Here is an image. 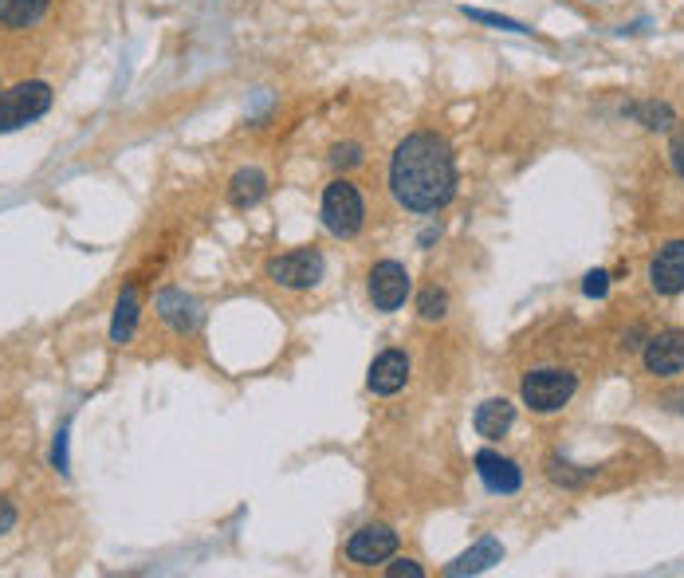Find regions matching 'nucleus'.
<instances>
[{"mask_svg": "<svg viewBox=\"0 0 684 578\" xmlns=\"http://www.w3.org/2000/svg\"><path fill=\"white\" fill-rule=\"evenodd\" d=\"M138 327V287L130 284L127 292L119 295V303H115V319H110V342H130V335H134Z\"/></svg>", "mask_w": 684, "mask_h": 578, "instance_id": "nucleus-17", "label": "nucleus"}, {"mask_svg": "<svg viewBox=\"0 0 684 578\" xmlns=\"http://www.w3.org/2000/svg\"><path fill=\"white\" fill-rule=\"evenodd\" d=\"M390 193L405 212H437L456 197V157L437 130H413L390 157Z\"/></svg>", "mask_w": 684, "mask_h": 578, "instance_id": "nucleus-1", "label": "nucleus"}, {"mask_svg": "<svg viewBox=\"0 0 684 578\" xmlns=\"http://www.w3.org/2000/svg\"><path fill=\"white\" fill-rule=\"evenodd\" d=\"M476 433L488 440H500L503 433L515 425V405L508 397H488L484 405H476V417H473Z\"/></svg>", "mask_w": 684, "mask_h": 578, "instance_id": "nucleus-14", "label": "nucleus"}, {"mask_svg": "<svg viewBox=\"0 0 684 578\" xmlns=\"http://www.w3.org/2000/svg\"><path fill=\"white\" fill-rule=\"evenodd\" d=\"M323 272H327V260L319 248H295V252L268 260V280L287 292H311L323 280Z\"/></svg>", "mask_w": 684, "mask_h": 578, "instance_id": "nucleus-5", "label": "nucleus"}, {"mask_svg": "<svg viewBox=\"0 0 684 578\" xmlns=\"http://www.w3.org/2000/svg\"><path fill=\"white\" fill-rule=\"evenodd\" d=\"M12 527H17V508H12V500L0 495V535L12 532Z\"/></svg>", "mask_w": 684, "mask_h": 578, "instance_id": "nucleus-27", "label": "nucleus"}, {"mask_svg": "<svg viewBox=\"0 0 684 578\" xmlns=\"http://www.w3.org/2000/svg\"><path fill=\"white\" fill-rule=\"evenodd\" d=\"M503 559V543L492 539V535H484L480 543H476L473 550H465L456 563H448L445 575L448 578H460V575H484V570H492L496 563Z\"/></svg>", "mask_w": 684, "mask_h": 578, "instance_id": "nucleus-13", "label": "nucleus"}, {"mask_svg": "<svg viewBox=\"0 0 684 578\" xmlns=\"http://www.w3.org/2000/svg\"><path fill=\"white\" fill-rule=\"evenodd\" d=\"M47 9H52V0H0V28L24 32V28L40 24Z\"/></svg>", "mask_w": 684, "mask_h": 578, "instance_id": "nucleus-15", "label": "nucleus"}, {"mask_svg": "<svg viewBox=\"0 0 684 578\" xmlns=\"http://www.w3.org/2000/svg\"><path fill=\"white\" fill-rule=\"evenodd\" d=\"M393 550H398V532L390 523H366L350 535L347 543V559L355 567H378V563H390Z\"/></svg>", "mask_w": 684, "mask_h": 578, "instance_id": "nucleus-7", "label": "nucleus"}, {"mask_svg": "<svg viewBox=\"0 0 684 578\" xmlns=\"http://www.w3.org/2000/svg\"><path fill=\"white\" fill-rule=\"evenodd\" d=\"M547 477L555 480V484H563V488H578V484H586V480H590V468H586V472H575V465H566V460L551 457L547 460Z\"/></svg>", "mask_w": 684, "mask_h": 578, "instance_id": "nucleus-21", "label": "nucleus"}, {"mask_svg": "<svg viewBox=\"0 0 684 578\" xmlns=\"http://www.w3.org/2000/svg\"><path fill=\"white\" fill-rule=\"evenodd\" d=\"M476 477L484 480V488H488V492L511 495V492H520V484H523V468L515 465V460H511V457H503V452H496V449H480V452H476Z\"/></svg>", "mask_w": 684, "mask_h": 578, "instance_id": "nucleus-8", "label": "nucleus"}, {"mask_svg": "<svg viewBox=\"0 0 684 578\" xmlns=\"http://www.w3.org/2000/svg\"><path fill=\"white\" fill-rule=\"evenodd\" d=\"M583 292L590 295V299H602V295L610 292V275H606V272H590L583 280Z\"/></svg>", "mask_w": 684, "mask_h": 578, "instance_id": "nucleus-23", "label": "nucleus"}, {"mask_svg": "<svg viewBox=\"0 0 684 578\" xmlns=\"http://www.w3.org/2000/svg\"><path fill=\"white\" fill-rule=\"evenodd\" d=\"M417 312H421V319H425V323L445 319V312H448V295L441 292V287H425V292H421V299H417Z\"/></svg>", "mask_w": 684, "mask_h": 578, "instance_id": "nucleus-20", "label": "nucleus"}, {"mask_svg": "<svg viewBox=\"0 0 684 578\" xmlns=\"http://www.w3.org/2000/svg\"><path fill=\"white\" fill-rule=\"evenodd\" d=\"M645 370L658 378H673L684 370V330H661L645 342Z\"/></svg>", "mask_w": 684, "mask_h": 578, "instance_id": "nucleus-10", "label": "nucleus"}, {"mask_svg": "<svg viewBox=\"0 0 684 578\" xmlns=\"http://www.w3.org/2000/svg\"><path fill=\"white\" fill-rule=\"evenodd\" d=\"M630 114L645 130H669L676 122L673 119V107H669V102H638V107H630Z\"/></svg>", "mask_w": 684, "mask_h": 578, "instance_id": "nucleus-18", "label": "nucleus"}, {"mask_svg": "<svg viewBox=\"0 0 684 578\" xmlns=\"http://www.w3.org/2000/svg\"><path fill=\"white\" fill-rule=\"evenodd\" d=\"M323 225H327L330 237L338 240H350L362 232L366 225V201H362V193H358V185L350 182L347 174L335 177V182L323 189Z\"/></svg>", "mask_w": 684, "mask_h": 578, "instance_id": "nucleus-2", "label": "nucleus"}, {"mask_svg": "<svg viewBox=\"0 0 684 578\" xmlns=\"http://www.w3.org/2000/svg\"><path fill=\"white\" fill-rule=\"evenodd\" d=\"M468 20H480V24H492L500 28V32H531V28H523L520 20H508V17H496V12H484V9H465Z\"/></svg>", "mask_w": 684, "mask_h": 578, "instance_id": "nucleus-22", "label": "nucleus"}, {"mask_svg": "<svg viewBox=\"0 0 684 578\" xmlns=\"http://www.w3.org/2000/svg\"><path fill=\"white\" fill-rule=\"evenodd\" d=\"M649 284L658 295H681L684 292V240H669L653 264H649Z\"/></svg>", "mask_w": 684, "mask_h": 578, "instance_id": "nucleus-11", "label": "nucleus"}, {"mask_svg": "<svg viewBox=\"0 0 684 578\" xmlns=\"http://www.w3.org/2000/svg\"><path fill=\"white\" fill-rule=\"evenodd\" d=\"M578 390V378L571 370H558V367H543V370H531L523 378L520 394L523 402L531 405L535 413H558Z\"/></svg>", "mask_w": 684, "mask_h": 578, "instance_id": "nucleus-4", "label": "nucleus"}, {"mask_svg": "<svg viewBox=\"0 0 684 578\" xmlns=\"http://www.w3.org/2000/svg\"><path fill=\"white\" fill-rule=\"evenodd\" d=\"M264 193H268V177L260 174V170H240V174L228 182V201H232V209H252V205H260Z\"/></svg>", "mask_w": 684, "mask_h": 578, "instance_id": "nucleus-16", "label": "nucleus"}, {"mask_svg": "<svg viewBox=\"0 0 684 578\" xmlns=\"http://www.w3.org/2000/svg\"><path fill=\"white\" fill-rule=\"evenodd\" d=\"M154 307H158V315H162L165 327H174L177 335H189V330L202 323V307H197V299L185 295L182 287H162Z\"/></svg>", "mask_w": 684, "mask_h": 578, "instance_id": "nucleus-12", "label": "nucleus"}, {"mask_svg": "<svg viewBox=\"0 0 684 578\" xmlns=\"http://www.w3.org/2000/svg\"><path fill=\"white\" fill-rule=\"evenodd\" d=\"M410 272L405 264L398 260H378L370 268V280H366V292H370V303H374V312H398L405 299H410Z\"/></svg>", "mask_w": 684, "mask_h": 578, "instance_id": "nucleus-6", "label": "nucleus"}, {"mask_svg": "<svg viewBox=\"0 0 684 578\" xmlns=\"http://www.w3.org/2000/svg\"><path fill=\"white\" fill-rule=\"evenodd\" d=\"M52 465L59 468V472H67V425L59 433H55V445H52Z\"/></svg>", "mask_w": 684, "mask_h": 578, "instance_id": "nucleus-26", "label": "nucleus"}, {"mask_svg": "<svg viewBox=\"0 0 684 578\" xmlns=\"http://www.w3.org/2000/svg\"><path fill=\"white\" fill-rule=\"evenodd\" d=\"M386 575H390V578H425V570H421L413 559H398V563H390V567H386Z\"/></svg>", "mask_w": 684, "mask_h": 578, "instance_id": "nucleus-24", "label": "nucleus"}, {"mask_svg": "<svg viewBox=\"0 0 684 578\" xmlns=\"http://www.w3.org/2000/svg\"><path fill=\"white\" fill-rule=\"evenodd\" d=\"M327 162H330L335 174H350V170H358V165L366 162V146L362 142H335L330 154H327Z\"/></svg>", "mask_w": 684, "mask_h": 578, "instance_id": "nucleus-19", "label": "nucleus"}, {"mask_svg": "<svg viewBox=\"0 0 684 578\" xmlns=\"http://www.w3.org/2000/svg\"><path fill=\"white\" fill-rule=\"evenodd\" d=\"M669 157H673V170L684 177V122L673 130V146H669Z\"/></svg>", "mask_w": 684, "mask_h": 578, "instance_id": "nucleus-25", "label": "nucleus"}, {"mask_svg": "<svg viewBox=\"0 0 684 578\" xmlns=\"http://www.w3.org/2000/svg\"><path fill=\"white\" fill-rule=\"evenodd\" d=\"M52 110V87L44 79H24L12 83L0 91V134L32 127L36 119H44Z\"/></svg>", "mask_w": 684, "mask_h": 578, "instance_id": "nucleus-3", "label": "nucleus"}, {"mask_svg": "<svg viewBox=\"0 0 684 578\" xmlns=\"http://www.w3.org/2000/svg\"><path fill=\"white\" fill-rule=\"evenodd\" d=\"M405 382H410V358H405V350H382V355L370 362V374H366L370 394L390 397V394H398V390H405Z\"/></svg>", "mask_w": 684, "mask_h": 578, "instance_id": "nucleus-9", "label": "nucleus"}]
</instances>
